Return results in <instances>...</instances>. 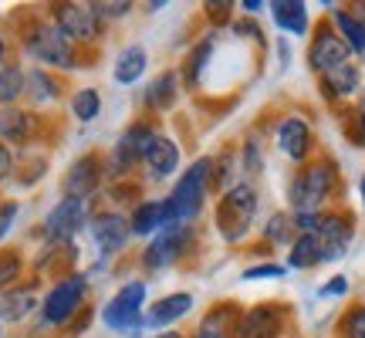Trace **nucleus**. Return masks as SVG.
<instances>
[{
	"label": "nucleus",
	"mask_w": 365,
	"mask_h": 338,
	"mask_svg": "<svg viewBox=\"0 0 365 338\" xmlns=\"http://www.w3.org/2000/svg\"><path fill=\"white\" fill-rule=\"evenodd\" d=\"M193 308V295H170V298H163L159 304H153V312H149V325L153 328H163L170 325V322H176V318H182V314Z\"/></svg>",
	"instance_id": "nucleus-21"
},
{
	"label": "nucleus",
	"mask_w": 365,
	"mask_h": 338,
	"mask_svg": "<svg viewBox=\"0 0 365 338\" xmlns=\"http://www.w3.org/2000/svg\"><path fill=\"white\" fill-rule=\"evenodd\" d=\"M281 332V312L271 304H261L254 312L244 314L240 322V338H274Z\"/></svg>",
	"instance_id": "nucleus-17"
},
{
	"label": "nucleus",
	"mask_w": 365,
	"mask_h": 338,
	"mask_svg": "<svg viewBox=\"0 0 365 338\" xmlns=\"http://www.w3.org/2000/svg\"><path fill=\"white\" fill-rule=\"evenodd\" d=\"M102 163H98V156L95 153H88V156H81L75 166H71V173L65 176V193L71 196V200H85L88 193H95V186H98V180H102Z\"/></svg>",
	"instance_id": "nucleus-14"
},
{
	"label": "nucleus",
	"mask_w": 365,
	"mask_h": 338,
	"mask_svg": "<svg viewBox=\"0 0 365 338\" xmlns=\"http://www.w3.org/2000/svg\"><path fill=\"white\" fill-rule=\"evenodd\" d=\"M98 108H102V95L95 88H81L75 98H71V112H75V118H81V122H91V118L98 116Z\"/></svg>",
	"instance_id": "nucleus-29"
},
{
	"label": "nucleus",
	"mask_w": 365,
	"mask_h": 338,
	"mask_svg": "<svg viewBox=\"0 0 365 338\" xmlns=\"http://www.w3.org/2000/svg\"><path fill=\"white\" fill-rule=\"evenodd\" d=\"M341 332H345V338H365V308H352L345 314Z\"/></svg>",
	"instance_id": "nucleus-34"
},
{
	"label": "nucleus",
	"mask_w": 365,
	"mask_h": 338,
	"mask_svg": "<svg viewBox=\"0 0 365 338\" xmlns=\"http://www.w3.org/2000/svg\"><path fill=\"white\" fill-rule=\"evenodd\" d=\"M277 145H281V153H284L287 159L301 163V159L312 153V129H308V122L298 116L284 118L281 129H277Z\"/></svg>",
	"instance_id": "nucleus-13"
},
{
	"label": "nucleus",
	"mask_w": 365,
	"mask_h": 338,
	"mask_svg": "<svg viewBox=\"0 0 365 338\" xmlns=\"http://www.w3.org/2000/svg\"><path fill=\"white\" fill-rule=\"evenodd\" d=\"M145 71V51L143 48H125V51L118 54L115 61V81H122V85H132V81L139 78Z\"/></svg>",
	"instance_id": "nucleus-25"
},
{
	"label": "nucleus",
	"mask_w": 365,
	"mask_h": 338,
	"mask_svg": "<svg viewBox=\"0 0 365 338\" xmlns=\"http://www.w3.org/2000/svg\"><path fill=\"white\" fill-rule=\"evenodd\" d=\"M0 61H4V38H0Z\"/></svg>",
	"instance_id": "nucleus-46"
},
{
	"label": "nucleus",
	"mask_w": 365,
	"mask_h": 338,
	"mask_svg": "<svg viewBox=\"0 0 365 338\" xmlns=\"http://www.w3.org/2000/svg\"><path fill=\"white\" fill-rule=\"evenodd\" d=\"M359 122H362V132H365V108H362V112H359Z\"/></svg>",
	"instance_id": "nucleus-45"
},
{
	"label": "nucleus",
	"mask_w": 365,
	"mask_h": 338,
	"mask_svg": "<svg viewBox=\"0 0 365 338\" xmlns=\"http://www.w3.org/2000/svg\"><path fill=\"white\" fill-rule=\"evenodd\" d=\"M14 217H17V203H4V207H0V237L11 230Z\"/></svg>",
	"instance_id": "nucleus-38"
},
{
	"label": "nucleus",
	"mask_w": 365,
	"mask_h": 338,
	"mask_svg": "<svg viewBox=\"0 0 365 338\" xmlns=\"http://www.w3.org/2000/svg\"><path fill=\"white\" fill-rule=\"evenodd\" d=\"M85 277L81 274H71L68 281L61 285H54L48 291V298L41 304V312H44V325H65L68 318H75V312L81 308V301H85Z\"/></svg>",
	"instance_id": "nucleus-6"
},
{
	"label": "nucleus",
	"mask_w": 365,
	"mask_h": 338,
	"mask_svg": "<svg viewBox=\"0 0 365 338\" xmlns=\"http://www.w3.org/2000/svg\"><path fill=\"white\" fill-rule=\"evenodd\" d=\"M291 230H294V220L284 217V213H274L267 220V227H264V237L274 240V244H284V240H291Z\"/></svg>",
	"instance_id": "nucleus-30"
},
{
	"label": "nucleus",
	"mask_w": 365,
	"mask_h": 338,
	"mask_svg": "<svg viewBox=\"0 0 365 338\" xmlns=\"http://www.w3.org/2000/svg\"><path fill=\"white\" fill-rule=\"evenodd\" d=\"M132 234H153V230H163V203L149 200V203H139L132 210Z\"/></svg>",
	"instance_id": "nucleus-24"
},
{
	"label": "nucleus",
	"mask_w": 365,
	"mask_h": 338,
	"mask_svg": "<svg viewBox=\"0 0 365 338\" xmlns=\"http://www.w3.org/2000/svg\"><path fill=\"white\" fill-rule=\"evenodd\" d=\"M143 301H145V285L143 281H132V285H125L115 298L105 304L102 322L112 332H135L143 325Z\"/></svg>",
	"instance_id": "nucleus-5"
},
{
	"label": "nucleus",
	"mask_w": 365,
	"mask_h": 338,
	"mask_svg": "<svg viewBox=\"0 0 365 338\" xmlns=\"http://www.w3.org/2000/svg\"><path fill=\"white\" fill-rule=\"evenodd\" d=\"M349 58H352V48L341 41V34L328 31V27H322V34L312 41V51H308L312 68L322 71V75H328V71H335V68H341V65H349Z\"/></svg>",
	"instance_id": "nucleus-8"
},
{
	"label": "nucleus",
	"mask_w": 365,
	"mask_h": 338,
	"mask_svg": "<svg viewBox=\"0 0 365 338\" xmlns=\"http://www.w3.org/2000/svg\"><path fill=\"white\" fill-rule=\"evenodd\" d=\"M335 190V166L322 159V163H308L298 169V176L291 183V207L294 213H318Z\"/></svg>",
	"instance_id": "nucleus-1"
},
{
	"label": "nucleus",
	"mask_w": 365,
	"mask_h": 338,
	"mask_svg": "<svg viewBox=\"0 0 365 338\" xmlns=\"http://www.w3.org/2000/svg\"><path fill=\"white\" fill-rule=\"evenodd\" d=\"M27 85V75L11 61H0V102L11 105Z\"/></svg>",
	"instance_id": "nucleus-27"
},
{
	"label": "nucleus",
	"mask_w": 365,
	"mask_h": 338,
	"mask_svg": "<svg viewBox=\"0 0 365 338\" xmlns=\"http://www.w3.org/2000/svg\"><path fill=\"white\" fill-rule=\"evenodd\" d=\"M349 291V281L345 277H335V281H328L325 287H322V295H345Z\"/></svg>",
	"instance_id": "nucleus-41"
},
{
	"label": "nucleus",
	"mask_w": 365,
	"mask_h": 338,
	"mask_svg": "<svg viewBox=\"0 0 365 338\" xmlns=\"http://www.w3.org/2000/svg\"><path fill=\"white\" fill-rule=\"evenodd\" d=\"M314 237H318V247H322V264L339 260L349 250V240H352V220L341 217V213H328V217H322V227L314 230Z\"/></svg>",
	"instance_id": "nucleus-10"
},
{
	"label": "nucleus",
	"mask_w": 365,
	"mask_h": 338,
	"mask_svg": "<svg viewBox=\"0 0 365 338\" xmlns=\"http://www.w3.org/2000/svg\"><path fill=\"white\" fill-rule=\"evenodd\" d=\"M54 27L75 44H91L102 34V17L91 4H58L54 7Z\"/></svg>",
	"instance_id": "nucleus-4"
},
{
	"label": "nucleus",
	"mask_w": 365,
	"mask_h": 338,
	"mask_svg": "<svg viewBox=\"0 0 365 338\" xmlns=\"http://www.w3.org/2000/svg\"><path fill=\"white\" fill-rule=\"evenodd\" d=\"M207 11L213 14V17H220V21H223V17H227V11H230V4H207Z\"/></svg>",
	"instance_id": "nucleus-42"
},
{
	"label": "nucleus",
	"mask_w": 365,
	"mask_h": 338,
	"mask_svg": "<svg viewBox=\"0 0 365 338\" xmlns=\"http://www.w3.org/2000/svg\"><path fill=\"white\" fill-rule=\"evenodd\" d=\"M254 210H257V193L247 183H237L227 190V196L217 207V227L227 240H240V237L250 230V220H254Z\"/></svg>",
	"instance_id": "nucleus-3"
},
{
	"label": "nucleus",
	"mask_w": 365,
	"mask_h": 338,
	"mask_svg": "<svg viewBox=\"0 0 365 338\" xmlns=\"http://www.w3.org/2000/svg\"><path fill=\"white\" fill-rule=\"evenodd\" d=\"M362 203H365V176H362Z\"/></svg>",
	"instance_id": "nucleus-47"
},
{
	"label": "nucleus",
	"mask_w": 365,
	"mask_h": 338,
	"mask_svg": "<svg viewBox=\"0 0 365 338\" xmlns=\"http://www.w3.org/2000/svg\"><path fill=\"white\" fill-rule=\"evenodd\" d=\"M143 163L149 169V176L166 180L173 169H176V163H180V149H176V143H173L170 135H153L143 153Z\"/></svg>",
	"instance_id": "nucleus-15"
},
{
	"label": "nucleus",
	"mask_w": 365,
	"mask_h": 338,
	"mask_svg": "<svg viewBox=\"0 0 365 338\" xmlns=\"http://www.w3.org/2000/svg\"><path fill=\"white\" fill-rule=\"evenodd\" d=\"M34 287H24V291H11V295H0V322H21L34 312Z\"/></svg>",
	"instance_id": "nucleus-22"
},
{
	"label": "nucleus",
	"mask_w": 365,
	"mask_h": 338,
	"mask_svg": "<svg viewBox=\"0 0 365 338\" xmlns=\"http://www.w3.org/2000/svg\"><path fill=\"white\" fill-rule=\"evenodd\" d=\"M176 71H166V75H159L153 81V88H149V105L156 108V112H166L173 102H176Z\"/></svg>",
	"instance_id": "nucleus-28"
},
{
	"label": "nucleus",
	"mask_w": 365,
	"mask_h": 338,
	"mask_svg": "<svg viewBox=\"0 0 365 338\" xmlns=\"http://www.w3.org/2000/svg\"><path fill=\"white\" fill-rule=\"evenodd\" d=\"M271 11L277 27H284L287 34H304L308 31V11H304L301 0H274Z\"/></svg>",
	"instance_id": "nucleus-19"
},
{
	"label": "nucleus",
	"mask_w": 365,
	"mask_h": 338,
	"mask_svg": "<svg viewBox=\"0 0 365 338\" xmlns=\"http://www.w3.org/2000/svg\"><path fill=\"white\" fill-rule=\"evenodd\" d=\"M210 51H213V41H203V44H196V51L190 54V71H186L190 85H196V81H200V71H203V65H207Z\"/></svg>",
	"instance_id": "nucleus-32"
},
{
	"label": "nucleus",
	"mask_w": 365,
	"mask_h": 338,
	"mask_svg": "<svg viewBox=\"0 0 365 338\" xmlns=\"http://www.w3.org/2000/svg\"><path fill=\"white\" fill-rule=\"evenodd\" d=\"M17 274H21V260L14 257V254H4V257H0V291L11 285Z\"/></svg>",
	"instance_id": "nucleus-35"
},
{
	"label": "nucleus",
	"mask_w": 365,
	"mask_h": 338,
	"mask_svg": "<svg viewBox=\"0 0 365 338\" xmlns=\"http://www.w3.org/2000/svg\"><path fill=\"white\" fill-rule=\"evenodd\" d=\"M186 240H190V230H186V227L159 230L156 240H153V244L145 247L143 264L149 267V271H163V267H170L173 260H176L182 250H186Z\"/></svg>",
	"instance_id": "nucleus-9"
},
{
	"label": "nucleus",
	"mask_w": 365,
	"mask_h": 338,
	"mask_svg": "<svg viewBox=\"0 0 365 338\" xmlns=\"http://www.w3.org/2000/svg\"><path fill=\"white\" fill-rule=\"evenodd\" d=\"M34 132V116L21 108H4L0 112V139L4 143H24Z\"/></svg>",
	"instance_id": "nucleus-18"
},
{
	"label": "nucleus",
	"mask_w": 365,
	"mask_h": 338,
	"mask_svg": "<svg viewBox=\"0 0 365 338\" xmlns=\"http://www.w3.org/2000/svg\"><path fill=\"white\" fill-rule=\"evenodd\" d=\"M335 24H339V31H341V41H345L352 51L365 54V24L362 21L349 11H335Z\"/></svg>",
	"instance_id": "nucleus-26"
},
{
	"label": "nucleus",
	"mask_w": 365,
	"mask_h": 338,
	"mask_svg": "<svg viewBox=\"0 0 365 338\" xmlns=\"http://www.w3.org/2000/svg\"><path fill=\"white\" fill-rule=\"evenodd\" d=\"M153 135H156V132L149 129L145 122H135V126H132V129L115 143V153H112V173H125V169H132L135 159H143L145 145H149Z\"/></svg>",
	"instance_id": "nucleus-12"
},
{
	"label": "nucleus",
	"mask_w": 365,
	"mask_h": 338,
	"mask_svg": "<svg viewBox=\"0 0 365 338\" xmlns=\"http://www.w3.org/2000/svg\"><path fill=\"white\" fill-rule=\"evenodd\" d=\"M91 7H95V14L102 21H115V17H125L132 11L129 0H105V4H91Z\"/></svg>",
	"instance_id": "nucleus-33"
},
{
	"label": "nucleus",
	"mask_w": 365,
	"mask_h": 338,
	"mask_svg": "<svg viewBox=\"0 0 365 338\" xmlns=\"http://www.w3.org/2000/svg\"><path fill=\"white\" fill-rule=\"evenodd\" d=\"M156 338H182L180 332H163V335H156Z\"/></svg>",
	"instance_id": "nucleus-44"
},
{
	"label": "nucleus",
	"mask_w": 365,
	"mask_h": 338,
	"mask_svg": "<svg viewBox=\"0 0 365 338\" xmlns=\"http://www.w3.org/2000/svg\"><path fill=\"white\" fill-rule=\"evenodd\" d=\"M210 183H213V159H196L193 166L182 173V180L176 183V190H173V196H170V207L176 210V217H180L182 227L203 210Z\"/></svg>",
	"instance_id": "nucleus-2"
},
{
	"label": "nucleus",
	"mask_w": 365,
	"mask_h": 338,
	"mask_svg": "<svg viewBox=\"0 0 365 338\" xmlns=\"http://www.w3.org/2000/svg\"><path fill=\"white\" fill-rule=\"evenodd\" d=\"M27 85L34 88V98H38V102H48V98L58 95V85H54L44 71H31V75H27Z\"/></svg>",
	"instance_id": "nucleus-31"
},
{
	"label": "nucleus",
	"mask_w": 365,
	"mask_h": 338,
	"mask_svg": "<svg viewBox=\"0 0 365 338\" xmlns=\"http://www.w3.org/2000/svg\"><path fill=\"white\" fill-rule=\"evenodd\" d=\"M196 338H227V332H223V325H217V318H207Z\"/></svg>",
	"instance_id": "nucleus-39"
},
{
	"label": "nucleus",
	"mask_w": 365,
	"mask_h": 338,
	"mask_svg": "<svg viewBox=\"0 0 365 338\" xmlns=\"http://www.w3.org/2000/svg\"><path fill=\"white\" fill-rule=\"evenodd\" d=\"M11 169H14V159H11V149L0 143V180H7L11 176Z\"/></svg>",
	"instance_id": "nucleus-40"
},
{
	"label": "nucleus",
	"mask_w": 365,
	"mask_h": 338,
	"mask_svg": "<svg viewBox=\"0 0 365 338\" xmlns=\"http://www.w3.org/2000/svg\"><path fill=\"white\" fill-rule=\"evenodd\" d=\"M244 166H247V173H261V149L254 139L244 145Z\"/></svg>",
	"instance_id": "nucleus-37"
},
{
	"label": "nucleus",
	"mask_w": 365,
	"mask_h": 338,
	"mask_svg": "<svg viewBox=\"0 0 365 338\" xmlns=\"http://www.w3.org/2000/svg\"><path fill=\"white\" fill-rule=\"evenodd\" d=\"M240 7H244V11H250V14H254V11H261L264 4H261V0H244V4H240Z\"/></svg>",
	"instance_id": "nucleus-43"
},
{
	"label": "nucleus",
	"mask_w": 365,
	"mask_h": 338,
	"mask_svg": "<svg viewBox=\"0 0 365 338\" xmlns=\"http://www.w3.org/2000/svg\"><path fill=\"white\" fill-rule=\"evenodd\" d=\"M281 274H284L281 264H261V267H247L244 277H247V281H261V277H281Z\"/></svg>",
	"instance_id": "nucleus-36"
},
{
	"label": "nucleus",
	"mask_w": 365,
	"mask_h": 338,
	"mask_svg": "<svg viewBox=\"0 0 365 338\" xmlns=\"http://www.w3.org/2000/svg\"><path fill=\"white\" fill-rule=\"evenodd\" d=\"M91 230H95V240H98L102 254H115V250H122V244H125V237H129L132 227H129V220H122L118 213H102V217H95Z\"/></svg>",
	"instance_id": "nucleus-16"
},
{
	"label": "nucleus",
	"mask_w": 365,
	"mask_h": 338,
	"mask_svg": "<svg viewBox=\"0 0 365 338\" xmlns=\"http://www.w3.org/2000/svg\"><path fill=\"white\" fill-rule=\"evenodd\" d=\"M27 48H31V54H34L38 61H44V65H54V68L75 65V48H71V41H68L54 24L34 27V34H27Z\"/></svg>",
	"instance_id": "nucleus-7"
},
{
	"label": "nucleus",
	"mask_w": 365,
	"mask_h": 338,
	"mask_svg": "<svg viewBox=\"0 0 365 338\" xmlns=\"http://www.w3.org/2000/svg\"><path fill=\"white\" fill-rule=\"evenodd\" d=\"M287 264L291 267H314L322 264V247H318V237L314 234H298V240L291 244V254H287Z\"/></svg>",
	"instance_id": "nucleus-23"
},
{
	"label": "nucleus",
	"mask_w": 365,
	"mask_h": 338,
	"mask_svg": "<svg viewBox=\"0 0 365 338\" xmlns=\"http://www.w3.org/2000/svg\"><path fill=\"white\" fill-rule=\"evenodd\" d=\"M81 223H85V200H71V196H65V200L48 213L44 234L51 237V240H68V237L78 234Z\"/></svg>",
	"instance_id": "nucleus-11"
},
{
	"label": "nucleus",
	"mask_w": 365,
	"mask_h": 338,
	"mask_svg": "<svg viewBox=\"0 0 365 338\" xmlns=\"http://www.w3.org/2000/svg\"><path fill=\"white\" fill-rule=\"evenodd\" d=\"M325 78V95L328 98H345V95H355L359 85H362V75H359V68L349 61V65L335 68V71H328L322 75Z\"/></svg>",
	"instance_id": "nucleus-20"
}]
</instances>
